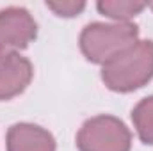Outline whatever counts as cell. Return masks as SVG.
<instances>
[{"label": "cell", "instance_id": "cell-9", "mask_svg": "<svg viewBox=\"0 0 153 151\" xmlns=\"http://www.w3.org/2000/svg\"><path fill=\"white\" fill-rule=\"evenodd\" d=\"M46 7L52 9L55 14L64 16V18H71L76 16L80 11H84L85 2H75V0H59V2H46Z\"/></svg>", "mask_w": 153, "mask_h": 151}, {"label": "cell", "instance_id": "cell-2", "mask_svg": "<svg viewBox=\"0 0 153 151\" xmlns=\"http://www.w3.org/2000/svg\"><path fill=\"white\" fill-rule=\"evenodd\" d=\"M139 38V29L128 21L117 23H89L80 34V48L87 61L107 64L119 53L134 46Z\"/></svg>", "mask_w": 153, "mask_h": 151}, {"label": "cell", "instance_id": "cell-5", "mask_svg": "<svg viewBox=\"0 0 153 151\" xmlns=\"http://www.w3.org/2000/svg\"><path fill=\"white\" fill-rule=\"evenodd\" d=\"M32 64L20 53L0 61V100H9L25 91L32 80Z\"/></svg>", "mask_w": 153, "mask_h": 151}, {"label": "cell", "instance_id": "cell-1", "mask_svg": "<svg viewBox=\"0 0 153 151\" xmlns=\"http://www.w3.org/2000/svg\"><path fill=\"white\" fill-rule=\"evenodd\" d=\"M153 76V41H137L134 46L103 64L102 80L116 93H130L146 85Z\"/></svg>", "mask_w": 153, "mask_h": 151}, {"label": "cell", "instance_id": "cell-10", "mask_svg": "<svg viewBox=\"0 0 153 151\" xmlns=\"http://www.w3.org/2000/svg\"><path fill=\"white\" fill-rule=\"evenodd\" d=\"M150 7H152V9H153V4H150Z\"/></svg>", "mask_w": 153, "mask_h": 151}, {"label": "cell", "instance_id": "cell-4", "mask_svg": "<svg viewBox=\"0 0 153 151\" xmlns=\"http://www.w3.org/2000/svg\"><path fill=\"white\" fill-rule=\"evenodd\" d=\"M38 25L23 7H7L0 11V61L23 50L36 38Z\"/></svg>", "mask_w": 153, "mask_h": 151}, {"label": "cell", "instance_id": "cell-3", "mask_svg": "<svg viewBox=\"0 0 153 151\" xmlns=\"http://www.w3.org/2000/svg\"><path fill=\"white\" fill-rule=\"evenodd\" d=\"M80 151H130L132 135L126 124L114 115H96L87 119L78 135Z\"/></svg>", "mask_w": 153, "mask_h": 151}, {"label": "cell", "instance_id": "cell-6", "mask_svg": "<svg viewBox=\"0 0 153 151\" xmlns=\"http://www.w3.org/2000/svg\"><path fill=\"white\" fill-rule=\"evenodd\" d=\"M7 151H55V139L38 124L18 123L7 132Z\"/></svg>", "mask_w": 153, "mask_h": 151}, {"label": "cell", "instance_id": "cell-8", "mask_svg": "<svg viewBox=\"0 0 153 151\" xmlns=\"http://www.w3.org/2000/svg\"><path fill=\"white\" fill-rule=\"evenodd\" d=\"M98 11L109 18H114L117 21H126L134 16H137L146 4L143 2H112V0H102L96 4Z\"/></svg>", "mask_w": 153, "mask_h": 151}, {"label": "cell", "instance_id": "cell-7", "mask_svg": "<svg viewBox=\"0 0 153 151\" xmlns=\"http://www.w3.org/2000/svg\"><path fill=\"white\" fill-rule=\"evenodd\" d=\"M132 121H134L139 139L144 144H153V96L141 100L134 107Z\"/></svg>", "mask_w": 153, "mask_h": 151}]
</instances>
